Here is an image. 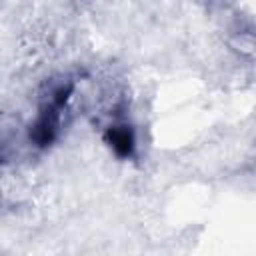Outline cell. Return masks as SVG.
Returning a JSON list of instances; mask_svg holds the SVG:
<instances>
[{
	"label": "cell",
	"instance_id": "6da1fadb",
	"mask_svg": "<svg viewBox=\"0 0 256 256\" xmlns=\"http://www.w3.org/2000/svg\"><path fill=\"white\" fill-rule=\"evenodd\" d=\"M70 92H72V86H60L50 96L48 104L40 110V114L36 118V124L32 126V132H30L32 140L38 146H48L54 140V136L58 132V126H60V112H62Z\"/></svg>",
	"mask_w": 256,
	"mask_h": 256
},
{
	"label": "cell",
	"instance_id": "7a4b0ae2",
	"mask_svg": "<svg viewBox=\"0 0 256 256\" xmlns=\"http://www.w3.org/2000/svg\"><path fill=\"white\" fill-rule=\"evenodd\" d=\"M106 140L118 156H130L134 150V134L130 126H112L106 132Z\"/></svg>",
	"mask_w": 256,
	"mask_h": 256
}]
</instances>
